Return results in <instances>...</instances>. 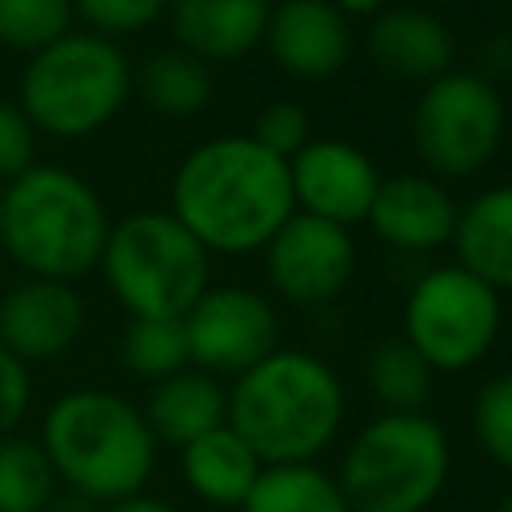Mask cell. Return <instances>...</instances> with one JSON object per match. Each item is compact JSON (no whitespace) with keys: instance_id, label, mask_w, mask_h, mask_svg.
<instances>
[{"instance_id":"d6986e66","label":"cell","mask_w":512,"mask_h":512,"mask_svg":"<svg viewBox=\"0 0 512 512\" xmlns=\"http://www.w3.org/2000/svg\"><path fill=\"white\" fill-rule=\"evenodd\" d=\"M140 412H144L156 444L184 448V444L200 440L204 432L228 424V392L216 376H208L200 368H184V372L152 384Z\"/></svg>"},{"instance_id":"5bb4252c","label":"cell","mask_w":512,"mask_h":512,"mask_svg":"<svg viewBox=\"0 0 512 512\" xmlns=\"http://www.w3.org/2000/svg\"><path fill=\"white\" fill-rule=\"evenodd\" d=\"M84 328V300L76 284L24 276L0 296V344L24 360L44 364L64 356Z\"/></svg>"},{"instance_id":"e575fe53","label":"cell","mask_w":512,"mask_h":512,"mask_svg":"<svg viewBox=\"0 0 512 512\" xmlns=\"http://www.w3.org/2000/svg\"><path fill=\"white\" fill-rule=\"evenodd\" d=\"M328 4H332V8H340L348 20H356V16H360V20H372L376 12H384V8H388V0H328Z\"/></svg>"},{"instance_id":"8d00e7d4","label":"cell","mask_w":512,"mask_h":512,"mask_svg":"<svg viewBox=\"0 0 512 512\" xmlns=\"http://www.w3.org/2000/svg\"><path fill=\"white\" fill-rule=\"evenodd\" d=\"M416 4H428V0H416Z\"/></svg>"},{"instance_id":"9c48e42d","label":"cell","mask_w":512,"mask_h":512,"mask_svg":"<svg viewBox=\"0 0 512 512\" xmlns=\"http://www.w3.org/2000/svg\"><path fill=\"white\" fill-rule=\"evenodd\" d=\"M500 320V292L452 260L412 284L400 312V340L412 344L432 372H468L492 352Z\"/></svg>"},{"instance_id":"f1b7e54d","label":"cell","mask_w":512,"mask_h":512,"mask_svg":"<svg viewBox=\"0 0 512 512\" xmlns=\"http://www.w3.org/2000/svg\"><path fill=\"white\" fill-rule=\"evenodd\" d=\"M248 136L260 148H268L272 156L292 160L312 140V124H308L304 104H296V100H272V104L260 108V116H256V124H252Z\"/></svg>"},{"instance_id":"30bf717a","label":"cell","mask_w":512,"mask_h":512,"mask_svg":"<svg viewBox=\"0 0 512 512\" xmlns=\"http://www.w3.org/2000/svg\"><path fill=\"white\" fill-rule=\"evenodd\" d=\"M188 336V360L192 368L208 376H240L252 364H260L268 352H276L280 320L268 296L244 284L204 288V296L180 316Z\"/></svg>"},{"instance_id":"ac0fdd59","label":"cell","mask_w":512,"mask_h":512,"mask_svg":"<svg viewBox=\"0 0 512 512\" xmlns=\"http://www.w3.org/2000/svg\"><path fill=\"white\" fill-rule=\"evenodd\" d=\"M456 264L496 292L512 288V184H492L456 212Z\"/></svg>"},{"instance_id":"4fadbf2b","label":"cell","mask_w":512,"mask_h":512,"mask_svg":"<svg viewBox=\"0 0 512 512\" xmlns=\"http://www.w3.org/2000/svg\"><path fill=\"white\" fill-rule=\"evenodd\" d=\"M264 52L292 80H328L352 56V20L328 0H280L268 8Z\"/></svg>"},{"instance_id":"d590c367","label":"cell","mask_w":512,"mask_h":512,"mask_svg":"<svg viewBox=\"0 0 512 512\" xmlns=\"http://www.w3.org/2000/svg\"><path fill=\"white\" fill-rule=\"evenodd\" d=\"M492 512H512V492H508V496H500V504H496Z\"/></svg>"},{"instance_id":"52a82bcc","label":"cell","mask_w":512,"mask_h":512,"mask_svg":"<svg viewBox=\"0 0 512 512\" xmlns=\"http://www.w3.org/2000/svg\"><path fill=\"white\" fill-rule=\"evenodd\" d=\"M96 268L128 316L180 320L204 296L212 256L172 212H132L112 224Z\"/></svg>"},{"instance_id":"e0dca14e","label":"cell","mask_w":512,"mask_h":512,"mask_svg":"<svg viewBox=\"0 0 512 512\" xmlns=\"http://www.w3.org/2000/svg\"><path fill=\"white\" fill-rule=\"evenodd\" d=\"M272 0H172L168 28L176 48L204 64L244 60L264 40Z\"/></svg>"},{"instance_id":"7402d4cb","label":"cell","mask_w":512,"mask_h":512,"mask_svg":"<svg viewBox=\"0 0 512 512\" xmlns=\"http://www.w3.org/2000/svg\"><path fill=\"white\" fill-rule=\"evenodd\" d=\"M236 512H352L336 476L316 464H264Z\"/></svg>"},{"instance_id":"3957f363","label":"cell","mask_w":512,"mask_h":512,"mask_svg":"<svg viewBox=\"0 0 512 512\" xmlns=\"http://www.w3.org/2000/svg\"><path fill=\"white\" fill-rule=\"evenodd\" d=\"M108 232L100 192L64 164H32L0 188V252L24 276L76 284L96 272Z\"/></svg>"},{"instance_id":"4316f807","label":"cell","mask_w":512,"mask_h":512,"mask_svg":"<svg viewBox=\"0 0 512 512\" xmlns=\"http://www.w3.org/2000/svg\"><path fill=\"white\" fill-rule=\"evenodd\" d=\"M472 436L492 464L512 472V372H496L472 400Z\"/></svg>"},{"instance_id":"603a6c76","label":"cell","mask_w":512,"mask_h":512,"mask_svg":"<svg viewBox=\"0 0 512 512\" xmlns=\"http://www.w3.org/2000/svg\"><path fill=\"white\" fill-rule=\"evenodd\" d=\"M432 376L436 372L400 336L380 340L364 360V384L380 400L384 412H424L432 396Z\"/></svg>"},{"instance_id":"7c38bea8","label":"cell","mask_w":512,"mask_h":512,"mask_svg":"<svg viewBox=\"0 0 512 512\" xmlns=\"http://www.w3.org/2000/svg\"><path fill=\"white\" fill-rule=\"evenodd\" d=\"M288 180H292L296 212L340 228H356L368 220V208L380 188V168L356 144L324 136V140H308L288 160Z\"/></svg>"},{"instance_id":"6da1fadb","label":"cell","mask_w":512,"mask_h":512,"mask_svg":"<svg viewBox=\"0 0 512 512\" xmlns=\"http://www.w3.org/2000/svg\"><path fill=\"white\" fill-rule=\"evenodd\" d=\"M168 212L208 248V256H252L296 212L288 160L248 132L196 144L172 172Z\"/></svg>"},{"instance_id":"cb8c5ba5","label":"cell","mask_w":512,"mask_h":512,"mask_svg":"<svg viewBox=\"0 0 512 512\" xmlns=\"http://www.w3.org/2000/svg\"><path fill=\"white\" fill-rule=\"evenodd\" d=\"M60 492L56 468L40 440L4 436L0 440V512H44Z\"/></svg>"},{"instance_id":"1f68e13d","label":"cell","mask_w":512,"mask_h":512,"mask_svg":"<svg viewBox=\"0 0 512 512\" xmlns=\"http://www.w3.org/2000/svg\"><path fill=\"white\" fill-rule=\"evenodd\" d=\"M480 60H484L480 76H488V80L496 84V76L512 72V36H492V40L480 48Z\"/></svg>"},{"instance_id":"f546056e","label":"cell","mask_w":512,"mask_h":512,"mask_svg":"<svg viewBox=\"0 0 512 512\" xmlns=\"http://www.w3.org/2000/svg\"><path fill=\"white\" fill-rule=\"evenodd\" d=\"M36 164V128L16 100H0V180L20 176Z\"/></svg>"},{"instance_id":"ba28073f","label":"cell","mask_w":512,"mask_h":512,"mask_svg":"<svg viewBox=\"0 0 512 512\" xmlns=\"http://www.w3.org/2000/svg\"><path fill=\"white\" fill-rule=\"evenodd\" d=\"M508 108L500 88L468 68H448L444 76L420 84L412 108V144L428 176L464 180L488 168L504 144Z\"/></svg>"},{"instance_id":"d6a6232c","label":"cell","mask_w":512,"mask_h":512,"mask_svg":"<svg viewBox=\"0 0 512 512\" xmlns=\"http://www.w3.org/2000/svg\"><path fill=\"white\" fill-rule=\"evenodd\" d=\"M44 512H104V504H96V500H88V496H80V492H72V488H60V492L48 500Z\"/></svg>"},{"instance_id":"5b68a950","label":"cell","mask_w":512,"mask_h":512,"mask_svg":"<svg viewBox=\"0 0 512 512\" xmlns=\"http://www.w3.org/2000/svg\"><path fill=\"white\" fill-rule=\"evenodd\" d=\"M128 96L132 64L124 48L88 28H68L60 40L28 56L16 104L36 132L80 140L112 124Z\"/></svg>"},{"instance_id":"83f0119b","label":"cell","mask_w":512,"mask_h":512,"mask_svg":"<svg viewBox=\"0 0 512 512\" xmlns=\"http://www.w3.org/2000/svg\"><path fill=\"white\" fill-rule=\"evenodd\" d=\"M168 4L172 0H72V12L88 32L120 40L152 28L160 16H168Z\"/></svg>"},{"instance_id":"4dcf8cb0","label":"cell","mask_w":512,"mask_h":512,"mask_svg":"<svg viewBox=\"0 0 512 512\" xmlns=\"http://www.w3.org/2000/svg\"><path fill=\"white\" fill-rule=\"evenodd\" d=\"M32 404V368L0 344V440L20 428Z\"/></svg>"},{"instance_id":"484cf974","label":"cell","mask_w":512,"mask_h":512,"mask_svg":"<svg viewBox=\"0 0 512 512\" xmlns=\"http://www.w3.org/2000/svg\"><path fill=\"white\" fill-rule=\"evenodd\" d=\"M72 20V0H0V44L32 56L60 40Z\"/></svg>"},{"instance_id":"9a60e30c","label":"cell","mask_w":512,"mask_h":512,"mask_svg":"<svg viewBox=\"0 0 512 512\" xmlns=\"http://www.w3.org/2000/svg\"><path fill=\"white\" fill-rule=\"evenodd\" d=\"M456 212L460 204L452 200L444 180L428 172H392V176H380V188L364 224L384 244L420 256L452 244Z\"/></svg>"},{"instance_id":"7a4b0ae2","label":"cell","mask_w":512,"mask_h":512,"mask_svg":"<svg viewBox=\"0 0 512 512\" xmlns=\"http://www.w3.org/2000/svg\"><path fill=\"white\" fill-rule=\"evenodd\" d=\"M344 384L328 360L276 348L228 388V428L260 464H312L344 424Z\"/></svg>"},{"instance_id":"277c9868","label":"cell","mask_w":512,"mask_h":512,"mask_svg":"<svg viewBox=\"0 0 512 512\" xmlns=\"http://www.w3.org/2000/svg\"><path fill=\"white\" fill-rule=\"evenodd\" d=\"M60 488L96 504H116L144 492L156 472V436L144 412L112 388H72L52 400L40 424Z\"/></svg>"},{"instance_id":"8992f818","label":"cell","mask_w":512,"mask_h":512,"mask_svg":"<svg viewBox=\"0 0 512 512\" xmlns=\"http://www.w3.org/2000/svg\"><path fill=\"white\" fill-rule=\"evenodd\" d=\"M448 472L452 448L428 412H380L352 436L336 484L352 512H428Z\"/></svg>"},{"instance_id":"836d02e7","label":"cell","mask_w":512,"mask_h":512,"mask_svg":"<svg viewBox=\"0 0 512 512\" xmlns=\"http://www.w3.org/2000/svg\"><path fill=\"white\" fill-rule=\"evenodd\" d=\"M104 512H176L168 500H160V496H144V492H136V496H124V500H116V504H108Z\"/></svg>"},{"instance_id":"d4e9b609","label":"cell","mask_w":512,"mask_h":512,"mask_svg":"<svg viewBox=\"0 0 512 512\" xmlns=\"http://www.w3.org/2000/svg\"><path fill=\"white\" fill-rule=\"evenodd\" d=\"M120 360L136 380H148V384H160L192 368L184 324L164 316H132L120 340Z\"/></svg>"},{"instance_id":"44dd1931","label":"cell","mask_w":512,"mask_h":512,"mask_svg":"<svg viewBox=\"0 0 512 512\" xmlns=\"http://www.w3.org/2000/svg\"><path fill=\"white\" fill-rule=\"evenodd\" d=\"M132 88L144 104L164 120H192L212 100V72L204 60L188 56L184 48L152 52L140 68H132Z\"/></svg>"},{"instance_id":"ffe728a7","label":"cell","mask_w":512,"mask_h":512,"mask_svg":"<svg viewBox=\"0 0 512 512\" xmlns=\"http://www.w3.org/2000/svg\"><path fill=\"white\" fill-rule=\"evenodd\" d=\"M260 456L232 432L228 424L204 432L200 440L180 448V476L212 508H240L260 476Z\"/></svg>"},{"instance_id":"2e32d148","label":"cell","mask_w":512,"mask_h":512,"mask_svg":"<svg viewBox=\"0 0 512 512\" xmlns=\"http://www.w3.org/2000/svg\"><path fill=\"white\" fill-rule=\"evenodd\" d=\"M364 52L380 72L408 84H428L452 68L456 36L424 4H388L368 20Z\"/></svg>"},{"instance_id":"8fae6325","label":"cell","mask_w":512,"mask_h":512,"mask_svg":"<svg viewBox=\"0 0 512 512\" xmlns=\"http://www.w3.org/2000/svg\"><path fill=\"white\" fill-rule=\"evenodd\" d=\"M264 272L280 300L312 308L336 300L356 272L352 228L292 212L264 244Z\"/></svg>"}]
</instances>
